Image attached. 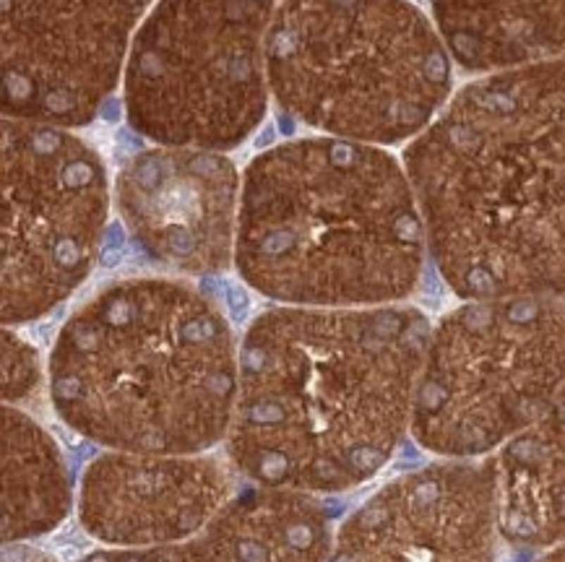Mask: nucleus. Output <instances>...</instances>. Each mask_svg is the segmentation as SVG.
<instances>
[{
  "instance_id": "1",
  "label": "nucleus",
  "mask_w": 565,
  "mask_h": 562,
  "mask_svg": "<svg viewBox=\"0 0 565 562\" xmlns=\"http://www.w3.org/2000/svg\"><path fill=\"white\" fill-rule=\"evenodd\" d=\"M433 323L409 305L263 310L245 328L224 453L248 485L339 494L411 427Z\"/></svg>"
},
{
  "instance_id": "2",
  "label": "nucleus",
  "mask_w": 565,
  "mask_h": 562,
  "mask_svg": "<svg viewBox=\"0 0 565 562\" xmlns=\"http://www.w3.org/2000/svg\"><path fill=\"white\" fill-rule=\"evenodd\" d=\"M404 170L456 297L565 299V58L461 86Z\"/></svg>"
},
{
  "instance_id": "3",
  "label": "nucleus",
  "mask_w": 565,
  "mask_h": 562,
  "mask_svg": "<svg viewBox=\"0 0 565 562\" xmlns=\"http://www.w3.org/2000/svg\"><path fill=\"white\" fill-rule=\"evenodd\" d=\"M237 365L235 331L204 289L130 276L66 318L47 391L63 425L102 451L204 453L227 440Z\"/></svg>"
},
{
  "instance_id": "4",
  "label": "nucleus",
  "mask_w": 565,
  "mask_h": 562,
  "mask_svg": "<svg viewBox=\"0 0 565 562\" xmlns=\"http://www.w3.org/2000/svg\"><path fill=\"white\" fill-rule=\"evenodd\" d=\"M428 239L404 162L380 146L292 138L242 175L235 268L290 307L402 305L420 287Z\"/></svg>"
},
{
  "instance_id": "5",
  "label": "nucleus",
  "mask_w": 565,
  "mask_h": 562,
  "mask_svg": "<svg viewBox=\"0 0 565 562\" xmlns=\"http://www.w3.org/2000/svg\"><path fill=\"white\" fill-rule=\"evenodd\" d=\"M451 55L409 0H279L266 81L279 110L331 138H417L451 99Z\"/></svg>"
},
{
  "instance_id": "6",
  "label": "nucleus",
  "mask_w": 565,
  "mask_h": 562,
  "mask_svg": "<svg viewBox=\"0 0 565 562\" xmlns=\"http://www.w3.org/2000/svg\"><path fill=\"white\" fill-rule=\"evenodd\" d=\"M565 383V299H464L433 325L409 435L440 461L500 453Z\"/></svg>"
},
{
  "instance_id": "7",
  "label": "nucleus",
  "mask_w": 565,
  "mask_h": 562,
  "mask_svg": "<svg viewBox=\"0 0 565 562\" xmlns=\"http://www.w3.org/2000/svg\"><path fill=\"white\" fill-rule=\"evenodd\" d=\"M279 0H159L123 70L128 125L156 146L230 151L268 107L266 35Z\"/></svg>"
},
{
  "instance_id": "8",
  "label": "nucleus",
  "mask_w": 565,
  "mask_h": 562,
  "mask_svg": "<svg viewBox=\"0 0 565 562\" xmlns=\"http://www.w3.org/2000/svg\"><path fill=\"white\" fill-rule=\"evenodd\" d=\"M3 287L6 325L61 307L94 268L110 213L99 154L70 128L3 120Z\"/></svg>"
},
{
  "instance_id": "9",
  "label": "nucleus",
  "mask_w": 565,
  "mask_h": 562,
  "mask_svg": "<svg viewBox=\"0 0 565 562\" xmlns=\"http://www.w3.org/2000/svg\"><path fill=\"white\" fill-rule=\"evenodd\" d=\"M159 0H3V112L89 125Z\"/></svg>"
},
{
  "instance_id": "10",
  "label": "nucleus",
  "mask_w": 565,
  "mask_h": 562,
  "mask_svg": "<svg viewBox=\"0 0 565 562\" xmlns=\"http://www.w3.org/2000/svg\"><path fill=\"white\" fill-rule=\"evenodd\" d=\"M242 182L224 151L154 146L123 162L115 206L149 263L178 276L235 266Z\"/></svg>"
},
{
  "instance_id": "11",
  "label": "nucleus",
  "mask_w": 565,
  "mask_h": 562,
  "mask_svg": "<svg viewBox=\"0 0 565 562\" xmlns=\"http://www.w3.org/2000/svg\"><path fill=\"white\" fill-rule=\"evenodd\" d=\"M495 526V461H440L360 505L328 562H490Z\"/></svg>"
},
{
  "instance_id": "12",
  "label": "nucleus",
  "mask_w": 565,
  "mask_h": 562,
  "mask_svg": "<svg viewBox=\"0 0 565 562\" xmlns=\"http://www.w3.org/2000/svg\"><path fill=\"white\" fill-rule=\"evenodd\" d=\"M245 487L222 451H102L78 479L76 508L94 539L144 549L196 534Z\"/></svg>"
},
{
  "instance_id": "13",
  "label": "nucleus",
  "mask_w": 565,
  "mask_h": 562,
  "mask_svg": "<svg viewBox=\"0 0 565 562\" xmlns=\"http://www.w3.org/2000/svg\"><path fill=\"white\" fill-rule=\"evenodd\" d=\"M328 552L331 526L321 497L248 485L180 542L97 552L84 562H325Z\"/></svg>"
},
{
  "instance_id": "14",
  "label": "nucleus",
  "mask_w": 565,
  "mask_h": 562,
  "mask_svg": "<svg viewBox=\"0 0 565 562\" xmlns=\"http://www.w3.org/2000/svg\"><path fill=\"white\" fill-rule=\"evenodd\" d=\"M433 24L474 76L565 58V0H433Z\"/></svg>"
},
{
  "instance_id": "15",
  "label": "nucleus",
  "mask_w": 565,
  "mask_h": 562,
  "mask_svg": "<svg viewBox=\"0 0 565 562\" xmlns=\"http://www.w3.org/2000/svg\"><path fill=\"white\" fill-rule=\"evenodd\" d=\"M495 494L508 539L547 544L565 537V383L547 414L497 453Z\"/></svg>"
},
{
  "instance_id": "16",
  "label": "nucleus",
  "mask_w": 565,
  "mask_h": 562,
  "mask_svg": "<svg viewBox=\"0 0 565 562\" xmlns=\"http://www.w3.org/2000/svg\"><path fill=\"white\" fill-rule=\"evenodd\" d=\"M73 487L61 448L32 414L3 409V539L47 534L70 511Z\"/></svg>"
},
{
  "instance_id": "17",
  "label": "nucleus",
  "mask_w": 565,
  "mask_h": 562,
  "mask_svg": "<svg viewBox=\"0 0 565 562\" xmlns=\"http://www.w3.org/2000/svg\"><path fill=\"white\" fill-rule=\"evenodd\" d=\"M44 373L39 365V354L26 339L11 328L3 331V399L6 406L29 404L42 391Z\"/></svg>"
}]
</instances>
